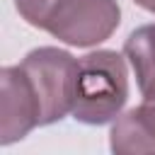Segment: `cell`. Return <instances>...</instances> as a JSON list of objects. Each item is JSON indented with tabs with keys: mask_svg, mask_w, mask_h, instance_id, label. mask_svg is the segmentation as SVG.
<instances>
[{
	"mask_svg": "<svg viewBox=\"0 0 155 155\" xmlns=\"http://www.w3.org/2000/svg\"><path fill=\"white\" fill-rule=\"evenodd\" d=\"M128 99L126 61L116 51H92L80 58L73 116L87 126L114 121Z\"/></svg>",
	"mask_w": 155,
	"mask_h": 155,
	"instance_id": "cell-2",
	"label": "cell"
},
{
	"mask_svg": "<svg viewBox=\"0 0 155 155\" xmlns=\"http://www.w3.org/2000/svg\"><path fill=\"white\" fill-rule=\"evenodd\" d=\"M124 56L128 58L136 73V82L143 92L148 85L155 82V24H145L131 31L124 44Z\"/></svg>",
	"mask_w": 155,
	"mask_h": 155,
	"instance_id": "cell-6",
	"label": "cell"
},
{
	"mask_svg": "<svg viewBox=\"0 0 155 155\" xmlns=\"http://www.w3.org/2000/svg\"><path fill=\"white\" fill-rule=\"evenodd\" d=\"M116 155H155V102H145L119 114L109 133Z\"/></svg>",
	"mask_w": 155,
	"mask_h": 155,
	"instance_id": "cell-5",
	"label": "cell"
},
{
	"mask_svg": "<svg viewBox=\"0 0 155 155\" xmlns=\"http://www.w3.org/2000/svg\"><path fill=\"white\" fill-rule=\"evenodd\" d=\"M78 65L80 61L73 58L68 51L56 46H41L24 56L19 68L27 73L31 90L39 99L41 109V126L61 121L75 104V87H78Z\"/></svg>",
	"mask_w": 155,
	"mask_h": 155,
	"instance_id": "cell-3",
	"label": "cell"
},
{
	"mask_svg": "<svg viewBox=\"0 0 155 155\" xmlns=\"http://www.w3.org/2000/svg\"><path fill=\"white\" fill-rule=\"evenodd\" d=\"M36 126H41V109L27 73L19 65L2 68L0 70V143L10 145L15 140H22Z\"/></svg>",
	"mask_w": 155,
	"mask_h": 155,
	"instance_id": "cell-4",
	"label": "cell"
},
{
	"mask_svg": "<svg viewBox=\"0 0 155 155\" xmlns=\"http://www.w3.org/2000/svg\"><path fill=\"white\" fill-rule=\"evenodd\" d=\"M15 5L31 27L78 48L107 41L121 24L116 0H15Z\"/></svg>",
	"mask_w": 155,
	"mask_h": 155,
	"instance_id": "cell-1",
	"label": "cell"
},
{
	"mask_svg": "<svg viewBox=\"0 0 155 155\" xmlns=\"http://www.w3.org/2000/svg\"><path fill=\"white\" fill-rule=\"evenodd\" d=\"M133 2L143 10H148V12H155V0H133Z\"/></svg>",
	"mask_w": 155,
	"mask_h": 155,
	"instance_id": "cell-8",
	"label": "cell"
},
{
	"mask_svg": "<svg viewBox=\"0 0 155 155\" xmlns=\"http://www.w3.org/2000/svg\"><path fill=\"white\" fill-rule=\"evenodd\" d=\"M143 99H145V102H155V82L143 90Z\"/></svg>",
	"mask_w": 155,
	"mask_h": 155,
	"instance_id": "cell-7",
	"label": "cell"
}]
</instances>
